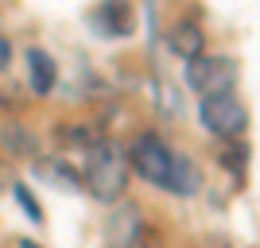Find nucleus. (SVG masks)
I'll return each mask as SVG.
<instances>
[{"mask_svg":"<svg viewBox=\"0 0 260 248\" xmlns=\"http://www.w3.org/2000/svg\"><path fill=\"white\" fill-rule=\"evenodd\" d=\"M86 186L98 202H120L128 186V151L113 140H98L86 151Z\"/></svg>","mask_w":260,"mask_h":248,"instance_id":"nucleus-1","label":"nucleus"},{"mask_svg":"<svg viewBox=\"0 0 260 248\" xmlns=\"http://www.w3.org/2000/svg\"><path fill=\"white\" fill-rule=\"evenodd\" d=\"M237 82V62L233 58H206V54H198L186 62V86L198 89L202 97H221L229 93Z\"/></svg>","mask_w":260,"mask_h":248,"instance_id":"nucleus-2","label":"nucleus"},{"mask_svg":"<svg viewBox=\"0 0 260 248\" xmlns=\"http://www.w3.org/2000/svg\"><path fill=\"white\" fill-rule=\"evenodd\" d=\"M202 124H206L214 136L221 140H237L249 128V113L233 93H221V97H202Z\"/></svg>","mask_w":260,"mask_h":248,"instance_id":"nucleus-3","label":"nucleus"},{"mask_svg":"<svg viewBox=\"0 0 260 248\" xmlns=\"http://www.w3.org/2000/svg\"><path fill=\"white\" fill-rule=\"evenodd\" d=\"M128 163L140 171V179H148V183H155V186L167 190L171 151H167V144H163L159 136H140V140L132 144V151H128Z\"/></svg>","mask_w":260,"mask_h":248,"instance_id":"nucleus-4","label":"nucleus"},{"mask_svg":"<svg viewBox=\"0 0 260 248\" xmlns=\"http://www.w3.org/2000/svg\"><path fill=\"white\" fill-rule=\"evenodd\" d=\"M140 205L136 202H117V209L105 221V244L109 248H136L140 244Z\"/></svg>","mask_w":260,"mask_h":248,"instance_id":"nucleus-5","label":"nucleus"},{"mask_svg":"<svg viewBox=\"0 0 260 248\" xmlns=\"http://www.w3.org/2000/svg\"><path fill=\"white\" fill-rule=\"evenodd\" d=\"M167 190L171 194H198L202 190V171H198V163L194 159H186V155H175L171 151V171H167Z\"/></svg>","mask_w":260,"mask_h":248,"instance_id":"nucleus-6","label":"nucleus"},{"mask_svg":"<svg viewBox=\"0 0 260 248\" xmlns=\"http://www.w3.org/2000/svg\"><path fill=\"white\" fill-rule=\"evenodd\" d=\"M202 43H206V35H202L198 23H179L171 31V51L179 54V58H186V62L202 54Z\"/></svg>","mask_w":260,"mask_h":248,"instance_id":"nucleus-7","label":"nucleus"},{"mask_svg":"<svg viewBox=\"0 0 260 248\" xmlns=\"http://www.w3.org/2000/svg\"><path fill=\"white\" fill-rule=\"evenodd\" d=\"M0 140H4V148H8L12 155H20V159H35V155H39V140H35L23 124H4V128H0Z\"/></svg>","mask_w":260,"mask_h":248,"instance_id":"nucleus-8","label":"nucleus"},{"mask_svg":"<svg viewBox=\"0 0 260 248\" xmlns=\"http://www.w3.org/2000/svg\"><path fill=\"white\" fill-rule=\"evenodd\" d=\"M27 74H31V89L35 93H51L54 86V62L47 51H27Z\"/></svg>","mask_w":260,"mask_h":248,"instance_id":"nucleus-9","label":"nucleus"},{"mask_svg":"<svg viewBox=\"0 0 260 248\" xmlns=\"http://www.w3.org/2000/svg\"><path fill=\"white\" fill-rule=\"evenodd\" d=\"M93 23H98L105 35H124V31H128V12L117 8V4H105V8L93 16Z\"/></svg>","mask_w":260,"mask_h":248,"instance_id":"nucleus-10","label":"nucleus"},{"mask_svg":"<svg viewBox=\"0 0 260 248\" xmlns=\"http://www.w3.org/2000/svg\"><path fill=\"white\" fill-rule=\"evenodd\" d=\"M12 190H16V202H20V209L27 217H31L35 225H43V209H39V202H35V194L27 190V186H20V183H12Z\"/></svg>","mask_w":260,"mask_h":248,"instance_id":"nucleus-11","label":"nucleus"},{"mask_svg":"<svg viewBox=\"0 0 260 248\" xmlns=\"http://www.w3.org/2000/svg\"><path fill=\"white\" fill-rule=\"evenodd\" d=\"M245 159H249V151H241V148H229L221 155V163H225L229 171H245Z\"/></svg>","mask_w":260,"mask_h":248,"instance_id":"nucleus-12","label":"nucleus"},{"mask_svg":"<svg viewBox=\"0 0 260 248\" xmlns=\"http://www.w3.org/2000/svg\"><path fill=\"white\" fill-rule=\"evenodd\" d=\"M8 62H12V47H8V39L0 35V70H8Z\"/></svg>","mask_w":260,"mask_h":248,"instance_id":"nucleus-13","label":"nucleus"},{"mask_svg":"<svg viewBox=\"0 0 260 248\" xmlns=\"http://www.w3.org/2000/svg\"><path fill=\"white\" fill-rule=\"evenodd\" d=\"M0 183H12V174H8V167L0 163Z\"/></svg>","mask_w":260,"mask_h":248,"instance_id":"nucleus-14","label":"nucleus"},{"mask_svg":"<svg viewBox=\"0 0 260 248\" xmlns=\"http://www.w3.org/2000/svg\"><path fill=\"white\" fill-rule=\"evenodd\" d=\"M16 248H39V244H31V240H16Z\"/></svg>","mask_w":260,"mask_h":248,"instance_id":"nucleus-15","label":"nucleus"},{"mask_svg":"<svg viewBox=\"0 0 260 248\" xmlns=\"http://www.w3.org/2000/svg\"><path fill=\"white\" fill-rule=\"evenodd\" d=\"M136 248H148V244H136Z\"/></svg>","mask_w":260,"mask_h":248,"instance_id":"nucleus-16","label":"nucleus"}]
</instances>
